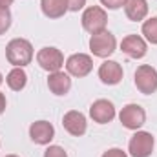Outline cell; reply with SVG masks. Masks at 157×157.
<instances>
[{"instance_id":"6da1fadb","label":"cell","mask_w":157,"mask_h":157,"mask_svg":"<svg viewBox=\"0 0 157 157\" xmlns=\"http://www.w3.org/2000/svg\"><path fill=\"white\" fill-rule=\"evenodd\" d=\"M6 59L15 68H24L33 60V46L26 39H13L6 46Z\"/></svg>"},{"instance_id":"7a4b0ae2","label":"cell","mask_w":157,"mask_h":157,"mask_svg":"<svg viewBox=\"0 0 157 157\" xmlns=\"http://www.w3.org/2000/svg\"><path fill=\"white\" fill-rule=\"evenodd\" d=\"M106 24H108V15L99 6H90L82 13V28L88 33H91V35L104 31L106 29Z\"/></svg>"},{"instance_id":"3957f363","label":"cell","mask_w":157,"mask_h":157,"mask_svg":"<svg viewBox=\"0 0 157 157\" xmlns=\"http://www.w3.org/2000/svg\"><path fill=\"white\" fill-rule=\"evenodd\" d=\"M117 48V40L115 37L110 33V31H101V33H95L91 35L90 39V49L95 57H101V59H106L110 57Z\"/></svg>"},{"instance_id":"277c9868","label":"cell","mask_w":157,"mask_h":157,"mask_svg":"<svg viewBox=\"0 0 157 157\" xmlns=\"http://www.w3.org/2000/svg\"><path fill=\"white\" fill-rule=\"evenodd\" d=\"M155 146V139L148 132H137L128 144V152L132 157H150Z\"/></svg>"},{"instance_id":"5b68a950","label":"cell","mask_w":157,"mask_h":157,"mask_svg":"<svg viewBox=\"0 0 157 157\" xmlns=\"http://www.w3.org/2000/svg\"><path fill=\"white\" fill-rule=\"evenodd\" d=\"M135 86L143 95H152L157 91V70L154 66L143 64L135 71Z\"/></svg>"},{"instance_id":"8992f818","label":"cell","mask_w":157,"mask_h":157,"mask_svg":"<svg viewBox=\"0 0 157 157\" xmlns=\"http://www.w3.org/2000/svg\"><path fill=\"white\" fill-rule=\"evenodd\" d=\"M37 62L42 70L55 73V71H60V68L64 66V55L57 48H42L37 53Z\"/></svg>"},{"instance_id":"52a82bcc","label":"cell","mask_w":157,"mask_h":157,"mask_svg":"<svg viewBox=\"0 0 157 157\" xmlns=\"http://www.w3.org/2000/svg\"><path fill=\"white\" fill-rule=\"evenodd\" d=\"M119 119H121V122H122L124 128H128V130H139L146 122V113H144V110L139 104H126L121 110Z\"/></svg>"},{"instance_id":"ba28073f","label":"cell","mask_w":157,"mask_h":157,"mask_svg":"<svg viewBox=\"0 0 157 157\" xmlns=\"http://www.w3.org/2000/svg\"><path fill=\"white\" fill-rule=\"evenodd\" d=\"M66 70L70 75L73 77H86L91 70H93V60L90 55L86 53H75L66 60Z\"/></svg>"},{"instance_id":"9c48e42d","label":"cell","mask_w":157,"mask_h":157,"mask_svg":"<svg viewBox=\"0 0 157 157\" xmlns=\"http://www.w3.org/2000/svg\"><path fill=\"white\" fill-rule=\"evenodd\" d=\"M90 115L99 124H108L115 117V106L108 99H99L90 106Z\"/></svg>"},{"instance_id":"30bf717a","label":"cell","mask_w":157,"mask_h":157,"mask_svg":"<svg viewBox=\"0 0 157 157\" xmlns=\"http://www.w3.org/2000/svg\"><path fill=\"white\" fill-rule=\"evenodd\" d=\"M121 49L130 59H143L146 55V51H148V46H146V42H144L143 37H139V35H128L121 42Z\"/></svg>"},{"instance_id":"8fae6325","label":"cell","mask_w":157,"mask_h":157,"mask_svg":"<svg viewBox=\"0 0 157 157\" xmlns=\"http://www.w3.org/2000/svg\"><path fill=\"white\" fill-rule=\"evenodd\" d=\"M29 137L35 144H49L55 137V128L48 121H37L29 126Z\"/></svg>"},{"instance_id":"7c38bea8","label":"cell","mask_w":157,"mask_h":157,"mask_svg":"<svg viewBox=\"0 0 157 157\" xmlns=\"http://www.w3.org/2000/svg\"><path fill=\"white\" fill-rule=\"evenodd\" d=\"M62 126L68 133H71L73 137H80L86 133V128H88V122H86V117L77 112V110H71L68 112L64 117H62Z\"/></svg>"},{"instance_id":"4fadbf2b","label":"cell","mask_w":157,"mask_h":157,"mask_svg":"<svg viewBox=\"0 0 157 157\" xmlns=\"http://www.w3.org/2000/svg\"><path fill=\"white\" fill-rule=\"evenodd\" d=\"M122 75H124L122 66H121L119 62H115V60H106V62H102L101 68H99V78H101L104 84H108V86L119 84V82L122 80Z\"/></svg>"},{"instance_id":"5bb4252c","label":"cell","mask_w":157,"mask_h":157,"mask_svg":"<svg viewBox=\"0 0 157 157\" xmlns=\"http://www.w3.org/2000/svg\"><path fill=\"white\" fill-rule=\"evenodd\" d=\"M48 88L55 95H66L71 90V78H70L68 73H64V71L49 73V77H48Z\"/></svg>"},{"instance_id":"9a60e30c","label":"cell","mask_w":157,"mask_h":157,"mask_svg":"<svg viewBox=\"0 0 157 157\" xmlns=\"http://www.w3.org/2000/svg\"><path fill=\"white\" fill-rule=\"evenodd\" d=\"M124 11L132 22H141L148 15V4L146 0H128L124 6Z\"/></svg>"},{"instance_id":"2e32d148","label":"cell","mask_w":157,"mask_h":157,"mask_svg":"<svg viewBox=\"0 0 157 157\" xmlns=\"http://www.w3.org/2000/svg\"><path fill=\"white\" fill-rule=\"evenodd\" d=\"M40 7L48 18H60L68 11V2L66 0H40Z\"/></svg>"},{"instance_id":"e0dca14e","label":"cell","mask_w":157,"mask_h":157,"mask_svg":"<svg viewBox=\"0 0 157 157\" xmlns=\"http://www.w3.org/2000/svg\"><path fill=\"white\" fill-rule=\"evenodd\" d=\"M6 82H7V86H9L13 91H20V90H24L26 84H28V75H26V71H24L22 68H13V70L7 73Z\"/></svg>"},{"instance_id":"ac0fdd59","label":"cell","mask_w":157,"mask_h":157,"mask_svg":"<svg viewBox=\"0 0 157 157\" xmlns=\"http://www.w3.org/2000/svg\"><path fill=\"white\" fill-rule=\"evenodd\" d=\"M143 35L148 42L157 44V17H152L150 20H144L143 24Z\"/></svg>"},{"instance_id":"d6986e66","label":"cell","mask_w":157,"mask_h":157,"mask_svg":"<svg viewBox=\"0 0 157 157\" xmlns=\"http://www.w3.org/2000/svg\"><path fill=\"white\" fill-rule=\"evenodd\" d=\"M11 26V13L9 9H2L0 7V35H4Z\"/></svg>"},{"instance_id":"ffe728a7","label":"cell","mask_w":157,"mask_h":157,"mask_svg":"<svg viewBox=\"0 0 157 157\" xmlns=\"http://www.w3.org/2000/svg\"><path fill=\"white\" fill-rule=\"evenodd\" d=\"M44 157H68V154L62 146H49L44 152Z\"/></svg>"},{"instance_id":"44dd1931","label":"cell","mask_w":157,"mask_h":157,"mask_svg":"<svg viewBox=\"0 0 157 157\" xmlns=\"http://www.w3.org/2000/svg\"><path fill=\"white\" fill-rule=\"evenodd\" d=\"M126 2L128 0H101V4L104 7H108V9H119V7L126 6Z\"/></svg>"},{"instance_id":"7402d4cb","label":"cell","mask_w":157,"mask_h":157,"mask_svg":"<svg viewBox=\"0 0 157 157\" xmlns=\"http://www.w3.org/2000/svg\"><path fill=\"white\" fill-rule=\"evenodd\" d=\"M68 2V9L70 11H80L86 6V0H66Z\"/></svg>"},{"instance_id":"603a6c76","label":"cell","mask_w":157,"mask_h":157,"mask_svg":"<svg viewBox=\"0 0 157 157\" xmlns=\"http://www.w3.org/2000/svg\"><path fill=\"white\" fill-rule=\"evenodd\" d=\"M102 157H128L126 155V152H122L121 148H110L108 152H104Z\"/></svg>"},{"instance_id":"cb8c5ba5","label":"cell","mask_w":157,"mask_h":157,"mask_svg":"<svg viewBox=\"0 0 157 157\" xmlns=\"http://www.w3.org/2000/svg\"><path fill=\"white\" fill-rule=\"evenodd\" d=\"M6 112V95L0 91V115Z\"/></svg>"},{"instance_id":"d4e9b609","label":"cell","mask_w":157,"mask_h":157,"mask_svg":"<svg viewBox=\"0 0 157 157\" xmlns=\"http://www.w3.org/2000/svg\"><path fill=\"white\" fill-rule=\"evenodd\" d=\"M11 4H13V0H0V7L2 9H7Z\"/></svg>"},{"instance_id":"484cf974","label":"cell","mask_w":157,"mask_h":157,"mask_svg":"<svg viewBox=\"0 0 157 157\" xmlns=\"http://www.w3.org/2000/svg\"><path fill=\"white\" fill-rule=\"evenodd\" d=\"M2 82H4V77H2V73H0V86H2Z\"/></svg>"},{"instance_id":"4316f807","label":"cell","mask_w":157,"mask_h":157,"mask_svg":"<svg viewBox=\"0 0 157 157\" xmlns=\"http://www.w3.org/2000/svg\"><path fill=\"white\" fill-rule=\"evenodd\" d=\"M6 157H18V155H6Z\"/></svg>"}]
</instances>
